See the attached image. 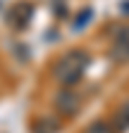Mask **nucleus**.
<instances>
[{
  "label": "nucleus",
  "mask_w": 129,
  "mask_h": 133,
  "mask_svg": "<svg viewBox=\"0 0 129 133\" xmlns=\"http://www.w3.org/2000/svg\"><path fill=\"white\" fill-rule=\"evenodd\" d=\"M110 55L115 62H129V36H120L115 43H112Z\"/></svg>",
  "instance_id": "4"
},
{
  "label": "nucleus",
  "mask_w": 129,
  "mask_h": 133,
  "mask_svg": "<svg viewBox=\"0 0 129 133\" xmlns=\"http://www.w3.org/2000/svg\"><path fill=\"white\" fill-rule=\"evenodd\" d=\"M55 107L64 116H74L79 112V107H81V95L74 93V90H62L57 95V100H55Z\"/></svg>",
  "instance_id": "2"
},
{
  "label": "nucleus",
  "mask_w": 129,
  "mask_h": 133,
  "mask_svg": "<svg viewBox=\"0 0 129 133\" xmlns=\"http://www.w3.org/2000/svg\"><path fill=\"white\" fill-rule=\"evenodd\" d=\"M34 133H57L60 131V121L53 119V116H41V119L34 121Z\"/></svg>",
  "instance_id": "5"
},
{
  "label": "nucleus",
  "mask_w": 129,
  "mask_h": 133,
  "mask_svg": "<svg viewBox=\"0 0 129 133\" xmlns=\"http://www.w3.org/2000/svg\"><path fill=\"white\" fill-rule=\"evenodd\" d=\"M29 17H31V5L19 3V5H14V7L10 10V14H7V22H10L12 26L22 29V26H26V24H29Z\"/></svg>",
  "instance_id": "3"
},
{
  "label": "nucleus",
  "mask_w": 129,
  "mask_h": 133,
  "mask_svg": "<svg viewBox=\"0 0 129 133\" xmlns=\"http://www.w3.org/2000/svg\"><path fill=\"white\" fill-rule=\"evenodd\" d=\"M84 133H115V131H112V126L105 124V121H93V124L86 126Z\"/></svg>",
  "instance_id": "7"
},
{
  "label": "nucleus",
  "mask_w": 129,
  "mask_h": 133,
  "mask_svg": "<svg viewBox=\"0 0 129 133\" xmlns=\"http://www.w3.org/2000/svg\"><path fill=\"white\" fill-rule=\"evenodd\" d=\"M115 126H117L120 131L129 128V102H124V105L117 109V114H115Z\"/></svg>",
  "instance_id": "6"
},
{
  "label": "nucleus",
  "mask_w": 129,
  "mask_h": 133,
  "mask_svg": "<svg viewBox=\"0 0 129 133\" xmlns=\"http://www.w3.org/2000/svg\"><path fill=\"white\" fill-rule=\"evenodd\" d=\"M86 66H89V55L81 52V50H69L67 55H62L55 62L53 76H55L57 83H62L64 88H69V86H74V83L81 81Z\"/></svg>",
  "instance_id": "1"
}]
</instances>
